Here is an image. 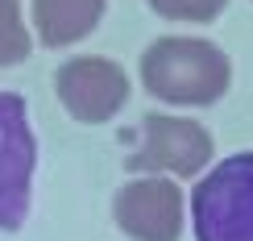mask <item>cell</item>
I'll return each mask as SVG.
<instances>
[{
    "label": "cell",
    "mask_w": 253,
    "mask_h": 241,
    "mask_svg": "<svg viewBox=\"0 0 253 241\" xmlns=\"http://www.w3.org/2000/svg\"><path fill=\"white\" fill-rule=\"evenodd\" d=\"M141 83L145 92L166 104L204 108L216 104L233 83V62L216 42L204 38H158L141 54Z\"/></svg>",
    "instance_id": "cell-1"
},
{
    "label": "cell",
    "mask_w": 253,
    "mask_h": 241,
    "mask_svg": "<svg viewBox=\"0 0 253 241\" xmlns=\"http://www.w3.org/2000/svg\"><path fill=\"white\" fill-rule=\"evenodd\" d=\"M195 241H253V154L216 162L191 192Z\"/></svg>",
    "instance_id": "cell-2"
},
{
    "label": "cell",
    "mask_w": 253,
    "mask_h": 241,
    "mask_svg": "<svg viewBox=\"0 0 253 241\" xmlns=\"http://www.w3.org/2000/svg\"><path fill=\"white\" fill-rule=\"evenodd\" d=\"M38 138L29 125V108L17 92H0V229L17 233L34 200Z\"/></svg>",
    "instance_id": "cell-3"
},
{
    "label": "cell",
    "mask_w": 253,
    "mask_h": 241,
    "mask_svg": "<svg viewBox=\"0 0 253 241\" xmlns=\"http://www.w3.org/2000/svg\"><path fill=\"white\" fill-rule=\"evenodd\" d=\"M212 150H216V142L199 121L150 112L141 121V142L125 158V166L133 175H162V179L174 175V179H191V175H199L212 162Z\"/></svg>",
    "instance_id": "cell-4"
},
{
    "label": "cell",
    "mask_w": 253,
    "mask_h": 241,
    "mask_svg": "<svg viewBox=\"0 0 253 241\" xmlns=\"http://www.w3.org/2000/svg\"><path fill=\"white\" fill-rule=\"evenodd\" d=\"M54 92L62 100V108L83 125H104L112 121L129 100V75L108 58H71L58 67Z\"/></svg>",
    "instance_id": "cell-5"
},
{
    "label": "cell",
    "mask_w": 253,
    "mask_h": 241,
    "mask_svg": "<svg viewBox=\"0 0 253 241\" xmlns=\"http://www.w3.org/2000/svg\"><path fill=\"white\" fill-rule=\"evenodd\" d=\"M112 216H117L121 233L133 241H178V233H183V192L174 187V179L141 175L117 192Z\"/></svg>",
    "instance_id": "cell-6"
},
{
    "label": "cell",
    "mask_w": 253,
    "mask_h": 241,
    "mask_svg": "<svg viewBox=\"0 0 253 241\" xmlns=\"http://www.w3.org/2000/svg\"><path fill=\"white\" fill-rule=\"evenodd\" d=\"M108 0H34V29L42 46H75L100 25Z\"/></svg>",
    "instance_id": "cell-7"
},
{
    "label": "cell",
    "mask_w": 253,
    "mask_h": 241,
    "mask_svg": "<svg viewBox=\"0 0 253 241\" xmlns=\"http://www.w3.org/2000/svg\"><path fill=\"white\" fill-rule=\"evenodd\" d=\"M29 29L21 21V4L17 0H0V67H17L29 58Z\"/></svg>",
    "instance_id": "cell-8"
},
{
    "label": "cell",
    "mask_w": 253,
    "mask_h": 241,
    "mask_svg": "<svg viewBox=\"0 0 253 241\" xmlns=\"http://www.w3.org/2000/svg\"><path fill=\"white\" fill-rule=\"evenodd\" d=\"M228 0H150V8L158 17L166 21H195V25H204V21H216L224 13Z\"/></svg>",
    "instance_id": "cell-9"
}]
</instances>
